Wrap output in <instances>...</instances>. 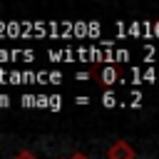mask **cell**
<instances>
[{"instance_id":"obj_1","label":"cell","mask_w":159,"mask_h":159,"mask_svg":"<svg viewBox=\"0 0 159 159\" xmlns=\"http://www.w3.org/2000/svg\"><path fill=\"white\" fill-rule=\"evenodd\" d=\"M92 77H94L97 84H102V87H112L114 82H119L122 72H119L114 65H102V67H94V70H92Z\"/></svg>"},{"instance_id":"obj_2","label":"cell","mask_w":159,"mask_h":159,"mask_svg":"<svg viewBox=\"0 0 159 159\" xmlns=\"http://www.w3.org/2000/svg\"><path fill=\"white\" fill-rule=\"evenodd\" d=\"M107 159H137V152L127 139H117L107 147Z\"/></svg>"},{"instance_id":"obj_3","label":"cell","mask_w":159,"mask_h":159,"mask_svg":"<svg viewBox=\"0 0 159 159\" xmlns=\"http://www.w3.org/2000/svg\"><path fill=\"white\" fill-rule=\"evenodd\" d=\"M12 159H37V157H35V154H32L30 149H20V152H17V154H15Z\"/></svg>"},{"instance_id":"obj_4","label":"cell","mask_w":159,"mask_h":159,"mask_svg":"<svg viewBox=\"0 0 159 159\" xmlns=\"http://www.w3.org/2000/svg\"><path fill=\"white\" fill-rule=\"evenodd\" d=\"M70 159H89V157H87V154H84V152H75V154H72V157H70Z\"/></svg>"}]
</instances>
